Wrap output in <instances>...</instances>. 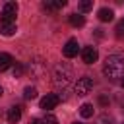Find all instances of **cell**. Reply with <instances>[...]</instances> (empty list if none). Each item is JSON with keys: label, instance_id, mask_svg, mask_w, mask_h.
Listing matches in <instances>:
<instances>
[{"label": "cell", "instance_id": "cell-19", "mask_svg": "<svg viewBox=\"0 0 124 124\" xmlns=\"http://www.w3.org/2000/svg\"><path fill=\"white\" fill-rule=\"evenodd\" d=\"M23 76V66L21 64H16V68H14V78H21Z\"/></svg>", "mask_w": 124, "mask_h": 124}, {"label": "cell", "instance_id": "cell-15", "mask_svg": "<svg viewBox=\"0 0 124 124\" xmlns=\"http://www.w3.org/2000/svg\"><path fill=\"white\" fill-rule=\"evenodd\" d=\"M79 114H81L83 118H91V116H93V105H91V103H83V105L79 107Z\"/></svg>", "mask_w": 124, "mask_h": 124}, {"label": "cell", "instance_id": "cell-23", "mask_svg": "<svg viewBox=\"0 0 124 124\" xmlns=\"http://www.w3.org/2000/svg\"><path fill=\"white\" fill-rule=\"evenodd\" d=\"M2 95H4V89H2V87H0V97H2Z\"/></svg>", "mask_w": 124, "mask_h": 124}, {"label": "cell", "instance_id": "cell-26", "mask_svg": "<svg viewBox=\"0 0 124 124\" xmlns=\"http://www.w3.org/2000/svg\"><path fill=\"white\" fill-rule=\"evenodd\" d=\"M74 124H81V122H74Z\"/></svg>", "mask_w": 124, "mask_h": 124}, {"label": "cell", "instance_id": "cell-21", "mask_svg": "<svg viewBox=\"0 0 124 124\" xmlns=\"http://www.w3.org/2000/svg\"><path fill=\"white\" fill-rule=\"evenodd\" d=\"M99 103H101L103 107H107V103H108V99H107V97H101V99H99Z\"/></svg>", "mask_w": 124, "mask_h": 124}, {"label": "cell", "instance_id": "cell-2", "mask_svg": "<svg viewBox=\"0 0 124 124\" xmlns=\"http://www.w3.org/2000/svg\"><path fill=\"white\" fill-rule=\"evenodd\" d=\"M103 74L108 79H116L124 76V54H108L103 64Z\"/></svg>", "mask_w": 124, "mask_h": 124}, {"label": "cell", "instance_id": "cell-14", "mask_svg": "<svg viewBox=\"0 0 124 124\" xmlns=\"http://www.w3.org/2000/svg\"><path fill=\"white\" fill-rule=\"evenodd\" d=\"M64 6H66V0H54V2H45V4H43V8L48 10V12L58 10V8H64Z\"/></svg>", "mask_w": 124, "mask_h": 124}, {"label": "cell", "instance_id": "cell-22", "mask_svg": "<svg viewBox=\"0 0 124 124\" xmlns=\"http://www.w3.org/2000/svg\"><path fill=\"white\" fill-rule=\"evenodd\" d=\"M29 124H41V120L39 118H33V120H29Z\"/></svg>", "mask_w": 124, "mask_h": 124}, {"label": "cell", "instance_id": "cell-25", "mask_svg": "<svg viewBox=\"0 0 124 124\" xmlns=\"http://www.w3.org/2000/svg\"><path fill=\"white\" fill-rule=\"evenodd\" d=\"M122 112H124V103H122Z\"/></svg>", "mask_w": 124, "mask_h": 124}, {"label": "cell", "instance_id": "cell-13", "mask_svg": "<svg viewBox=\"0 0 124 124\" xmlns=\"http://www.w3.org/2000/svg\"><path fill=\"white\" fill-rule=\"evenodd\" d=\"M70 25L72 27H83L85 25V17L81 14H72L70 16Z\"/></svg>", "mask_w": 124, "mask_h": 124}, {"label": "cell", "instance_id": "cell-16", "mask_svg": "<svg viewBox=\"0 0 124 124\" xmlns=\"http://www.w3.org/2000/svg\"><path fill=\"white\" fill-rule=\"evenodd\" d=\"M41 124H58V118L54 116V114H50V112H46L43 118H41Z\"/></svg>", "mask_w": 124, "mask_h": 124}, {"label": "cell", "instance_id": "cell-11", "mask_svg": "<svg viewBox=\"0 0 124 124\" xmlns=\"http://www.w3.org/2000/svg\"><path fill=\"white\" fill-rule=\"evenodd\" d=\"M12 64H14L12 54H8V52H0V72H6Z\"/></svg>", "mask_w": 124, "mask_h": 124}, {"label": "cell", "instance_id": "cell-8", "mask_svg": "<svg viewBox=\"0 0 124 124\" xmlns=\"http://www.w3.org/2000/svg\"><path fill=\"white\" fill-rule=\"evenodd\" d=\"M81 58H83V62H85V64H93V62H97L99 52H97V48H95V46H85V48L81 50Z\"/></svg>", "mask_w": 124, "mask_h": 124}, {"label": "cell", "instance_id": "cell-4", "mask_svg": "<svg viewBox=\"0 0 124 124\" xmlns=\"http://www.w3.org/2000/svg\"><path fill=\"white\" fill-rule=\"evenodd\" d=\"M29 72H31V78L33 79H43L46 76V64L41 58H35V60L29 62Z\"/></svg>", "mask_w": 124, "mask_h": 124}, {"label": "cell", "instance_id": "cell-9", "mask_svg": "<svg viewBox=\"0 0 124 124\" xmlns=\"http://www.w3.org/2000/svg\"><path fill=\"white\" fill-rule=\"evenodd\" d=\"M16 31H17L16 23H12V21H2V19H0V35H4V37H12Z\"/></svg>", "mask_w": 124, "mask_h": 124}, {"label": "cell", "instance_id": "cell-10", "mask_svg": "<svg viewBox=\"0 0 124 124\" xmlns=\"http://www.w3.org/2000/svg\"><path fill=\"white\" fill-rule=\"evenodd\" d=\"M21 118V107H12L8 110V122L10 124H17Z\"/></svg>", "mask_w": 124, "mask_h": 124}, {"label": "cell", "instance_id": "cell-17", "mask_svg": "<svg viewBox=\"0 0 124 124\" xmlns=\"http://www.w3.org/2000/svg\"><path fill=\"white\" fill-rule=\"evenodd\" d=\"M23 97L25 99H35L37 97V89L35 87H25L23 89Z\"/></svg>", "mask_w": 124, "mask_h": 124}, {"label": "cell", "instance_id": "cell-1", "mask_svg": "<svg viewBox=\"0 0 124 124\" xmlns=\"http://www.w3.org/2000/svg\"><path fill=\"white\" fill-rule=\"evenodd\" d=\"M72 79H74V70H72V66L68 62H62V64L54 66V70H52V83H54V87L58 91L66 93L70 83H72Z\"/></svg>", "mask_w": 124, "mask_h": 124}, {"label": "cell", "instance_id": "cell-12", "mask_svg": "<svg viewBox=\"0 0 124 124\" xmlns=\"http://www.w3.org/2000/svg\"><path fill=\"white\" fill-rule=\"evenodd\" d=\"M97 17H99L101 21H112V17H114V12H112L110 8H101V10L97 12Z\"/></svg>", "mask_w": 124, "mask_h": 124}, {"label": "cell", "instance_id": "cell-6", "mask_svg": "<svg viewBox=\"0 0 124 124\" xmlns=\"http://www.w3.org/2000/svg\"><path fill=\"white\" fill-rule=\"evenodd\" d=\"M58 103H60V97H58L56 93H46V95L41 99V108H45V110H52Z\"/></svg>", "mask_w": 124, "mask_h": 124}, {"label": "cell", "instance_id": "cell-18", "mask_svg": "<svg viewBox=\"0 0 124 124\" xmlns=\"http://www.w3.org/2000/svg\"><path fill=\"white\" fill-rule=\"evenodd\" d=\"M91 8H93V2H91V0H83V2H79V10H81V12H89Z\"/></svg>", "mask_w": 124, "mask_h": 124}, {"label": "cell", "instance_id": "cell-24", "mask_svg": "<svg viewBox=\"0 0 124 124\" xmlns=\"http://www.w3.org/2000/svg\"><path fill=\"white\" fill-rule=\"evenodd\" d=\"M122 87H124V78H122Z\"/></svg>", "mask_w": 124, "mask_h": 124}, {"label": "cell", "instance_id": "cell-7", "mask_svg": "<svg viewBox=\"0 0 124 124\" xmlns=\"http://www.w3.org/2000/svg\"><path fill=\"white\" fill-rule=\"evenodd\" d=\"M78 50H79L78 41H76V39H68L66 45H64V48H62V54H64L66 58H74V56L78 54Z\"/></svg>", "mask_w": 124, "mask_h": 124}, {"label": "cell", "instance_id": "cell-5", "mask_svg": "<svg viewBox=\"0 0 124 124\" xmlns=\"http://www.w3.org/2000/svg\"><path fill=\"white\" fill-rule=\"evenodd\" d=\"M17 4L16 2H6L4 8H2V14H0V19L2 21H12L16 23V16H17Z\"/></svg>", "mask_w": 124, "mask_h": 124}, {"label": "cell", "instance_id": "cell-20", "mask_svg": "<svg viewBox=\"0 0 124 124\" xmlns=\"http://www.w3.org/2000/svg\"><path fill=\"white\" fill-rule=\"evenodd\" d=\"M116 31H118V35H120V33L124 31V17H122V21L118 23V27H116Z\"/></svg>", "mask_w": 124, "mask_h": 124}, {"label": "cell", "instance_id": "cell-3", "mask_svg": "<svg viewBox=\"0 0 124 124\" xmlns=\"http://www.w3.org/2000/svg\"><path fill=\"white\" fill-rule=\"evenodd\" d=\"M91 89H93V79H91L89 76L79 78V79L76 81V87H74V91H76L78 97H85V95H89Z\"/></svg>", "mask_w": 124, "mask_h": 124}]
</instances>
